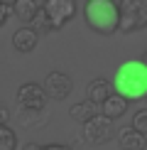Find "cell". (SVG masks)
<instances>
[{
	"instance_id": "23",
	"label": "cell",
	"mask_w": 147,
	"mask_h": 150,
	"mask_svg": "<svg viewBox=\"0 0 147 150\" xmlns=\"http://www.w3.org/2000/svg\"><path fill=\"white\" fill-rule=\"evenodd\" d=\"M145 101H147V98H145ZM145 108H147V106H145Z\"/></svg>"
},
{
	"instance_id": "22",
	"label": "cell",
	"mask_w": 147,
	"mask_h": 150,
	"mask_svg": "<svg viewBox=\"0 0 147 150\" xmlns=\"http://www.w3.org/2000/svg\"><path fill=\"white\" fill-rule=\"evenodd\" d=\"M140 62H142V64L147 67V52H145V57H142V59H140Z\"/></svg>"
},
{
	"instance_id": "7",
	"label": "cell",
	"mask_w": 147,
	"mask_h": 150,
	"mask_svg": "<svg viewBox=\"0 0 147 150\" xmlns=\"http://www.w3.org/2000/svg\"><path fill=\"white\" fill-rule=\"evenodd\" d=\"M42 89H44L47 98H52V101H64V98H69V93L74 89V81H71V76L66 71H49Z\"/></svg>"
},
{
	"instance_id": "20",
	"label": "cell",
	"mask_w": 147,
	"mask_h": 150,
	"mask_svg": "<svg viewBox=\"0 0 147 150\" xmlns=\"http://www.w3.org/2000/svg\"><path fill=\"white\" fill-rule=\"evenodd\" d=\"M42 145H37V143H24L22 145V150H39Z\"/></svg>"
},
{
	"instance_id": "1",
	"label": "cell",
	"mask_w": 147,
	"mask_h": 150,
	"mask_svg": "<svg viewBox=\"0 0 147 150\" xmlns=\"http://www.w3.org/2000/svg\"><path fill=\"white\" fill-rule=\"evenodd\" d=\"M113 91L123 96L127 103L147 98V67L140 59H127L115 69L113 76Z\"/></svg>"
},
{
	"instance_id": "4",
	"label": "cell",
	"mask_w": 147,
	"mask_h": 150,
	"mask_svg": "<svg viewBox=\"0 0 147 150\" xmlns=\"http://www.w3.org/2000/svg\"><path fill=\"white\" fill-rule=\"evenodd\" d=\"M15 101L20 106V111H32V113H42L47 108V93L42 89V84L37 81H24V84L17 89L15 93Z\"/></svg>"
},
{
	"instance_id": "3",
	"label": "cell",
	"mask_w": 147,
	"mask_h": 150,
	"mask_svg": "<svg viewBox=\"0 0 147 150\" xmlns=\"http://www.w3.org/2000/svg\"><path fill=\"white\" fill-rule=\"evenodd\" d=\"M118 12H120V22H118L120 32L130 35L147 27V0H120Z\"/></svg>"
},
{
	"instance_id": "8",
	"label": "cell",
	"mask_w": 147,
	"mask_h": 150,
	"mask_svg": "<svg viewBox=\"0 0 147 150\" xmlns=\"http://www.w3.org/2000/svg\"><path fill=\"white\" fill-rule=\"evenodd\" d=\"M39 45V32L32 27V25H20V27L12 32V47L20 54H29L32 49H37Z\"/></svg>"
},
{
	"instance_id": "16",
	"label": "cell",
	"mask_w": 147,
	"mask_h": 150,
	"mask_svg": "<svg viewBox=\"0 0 147 150\" xmlns=\"http://www.w3.org/2000/svg\"><path fill=\"white\" fill-rule=\"evenodd\" d=\"M32 27L37 30V32H42V35H44V32H54V30H52V22H49V17L44 15V10H37V15H34V20H32Z\"/></svg>"
},
{
	"instance_id": "24",
	"label": "cell",
	"mask_w": 147,
	"mask_h": 150,
	"mask_svg": "<svg viewBox=\"0 0 147 150\" xmlns=\"http://www.w3.org/2000/svg\"><path fill=\"white\" fill-rule=\"evenodd\" d=\"M37 3H39V0H37Z\"/></svg>"
},
{
	"instance_id": "12",
	"label": "cell",
	"mask_w": 147,
	"mask_h": 150,
	"mask_svg": "<svg viewBox=\"0 0 147 150\" xmlns=\"http://www.w3.org/2000/svg\"><path fill=\"white\" fill-rule=\"evenodd\" d=\"M37 10H39V3H37V0H17V3L10 8V12H12V15H15L22 25H32Z\"/></svg>"
},
{
	"instance_id": "15",
	"label": "cell",
	"mask_w": 147,
	"mask_h": 150,
	"mask_svg": "<svg viewBox=\"0 0 147 150\" xmlns=\"http://www.w3.org/2000/svg\"><path fill=\"white\" fill-rule=\"evenodd\" d=\"M130 128H135L137 133L147 135V108H137L130 118Z\"/></svg>"
},
{
	"instance_id": "14",
	"label": "cell",
	"mask_w": 147,
	"mask_h": 150,
	"mask_svg": "<svg viewBox=\"0 0 147 150\" xmlns=\"http://www.w3.org/2000/svg\"><path fill=\"white\" fill-rule=\"evenodd\" d=\"M0 150H17V133L10 126H0Z\"/></svg>"
},
{
	"instance_id": "2",
	"label": "cell",
	"mask_w": 147,
	"mask_h": 150,
	"mask_svg": "<svg viewBox=\"0 0 147 150\" xmlns=\"http://www.w3.org/2000/svg\"><path fill=\"white\" fill-rule=\"evenodd\" d=\"M83 20L98 35H113L118 32L120 12L115 0H86L83 3Z\"/></svg>"
},
{
	"instance_id": "17",
	"label": "cell",
	"mask_w": 147,
	"mask_h": 150,
	"mask_svg": "<svg viewBox=\"0 0 147 150\" xmlns=\"http://www.w3.org/2000/svg\"><path fill=\"white\" fill-rule=\"evenodd\" d=\"M8 121H10V108L0 101V126H8Z\"/></svg>"
},
{
	"instance_id": "10",
	"label": "cell",
	"mask_w": 147,
	"mask_h": 150,
	"mask_svg": "<svg viewBox=\"0 0 147 150\" xmlns=\"http://www.w3.org/2000/svg\"><path fill=\"white\" fill-rule=\"evenodd\" d=\"M127 111V101L123 96H118V93H113V96H108L106 101H103L101 106H98V113L106 116L108 121H115V118H123Z\"/></svg>"
},
{
	"instance_id": "19",
	"label": "cell",
	"mask_w": 147,
	"mask_h": 150,
	"mask_svg": "<svg viewBox=\"0 0 147 150\" xmlns=\"http://www.w3.org/2000/svg\"><path fill=\"white\" fill-rule=\"evenodd\" d=\"M39 150H71L69 145H59V143H49V145H42Z\"/></svg>"
},
{
	"instance_id": "18",
	"label": "cell",
	"mask_w": 147,
	"mask_h": 150,
	"mask_svg": "<svg viewBox=\"0 0 147 150\" xmlns=\"http://www.w3.org/2000/svg\"><path fill=\"white\" fill-rule=\"evenodd\" d=\"M10 17V8H5V5H0V27H5V22H8Z\"/></svg>"
},
{
	"instance_id": "13",
	"label": "cell",
	"mask_w": 147,
	"mask_h": 150,
	"mask_svg": "<svg viewBox=\"0 0 147 150\" xmlns=\"http://www.w3.org/2000/svg\"><path fill=\"white\" fill-rule=\"evenodd\" d=\"M69 116H71L76 123H81V126H83V123H88L93 116H98V106H96V103H91L88 98H83V101L74 103L71 108H69Z\"/></svg>"
},
{
	"instance_id": "9",
	"label": "cell",
	"mask_w": 147,
	"mask_h": 150,
	"mask_svg": "<svg viewBox=\"0 0 147 150\" xmlns=\"http://www.w3.org/2000/svg\"><path fill=\"white\" fill-rule=\"evenodd\" d=\"M113 93H115L113 91V84H110L108 79H103V76L91 79L88 86H86V98H88L91 103H96V106H101L108 96H113Z\"/></svg>"
},
{
	"instance_id": "6",
	"label": "cell",
	"mask_w": 147,
	"mask_h": 150,
	"mask_svg": "<svg viewBox=\"0 0 147 150\" xmlns=\"http://www.w3.org/2000/svg\"><path fill=\"white\" fill-rule=\"evenodd\" d=\"M115 135V126L113 121H108L106 116H93L88 123H83V138L86 143H91V145H103V143H108L110 138Z\"/></svg>"
},
{
	"instance_id": "5",
	"label": "cell",
	"mask_w": 147,
	"mask_h": 150,
	"mask_svg": "<svg viewBox=\"0 0 147 150\" xmlns=\"http://www.w3.org/2000/svg\"><path fill=\"white\" fill-rule=\"evenodd\" d=\"M39 8L44 10V15L49 17L52 30H61L69 20H74L78 5H76V0H42Z\"/></svg>"
},
{
	"instance_id": "11",
	"label": "cell",
	"mask_w": 147,
	"mask_h": 150,
	"mask_svg": "<svg viewBox=\"0 0 147 150\" xmlns=\"http://www.w3.org/2000/svg\"><path fill=\"white\" fill-rule=\"evenodd\" d=\"M118 143H120L123 150H145V148H147V135L137 133L135 128L127 126V128H120Z\"/></svg>"
},
{
	"instance_id": "21",
	"label": "cell",
	"mask_w": 147,
	"mask_h": 150,
	"mask_svg": "<svg viewBox=\"0 0 147 150\" xmlns=\"http://www.w3.org/2000/svg\"><path fill=\"white\" fill-rule=\"evenodd\" d=\"M15 3H17V0H0V5H5V8H12Z\"/></svg>"
}]
</instances>
